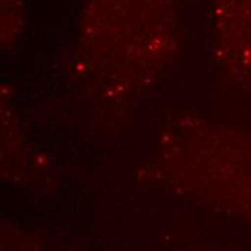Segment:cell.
Returning a JSON list of instances; mask_svg holds the SVG:
<instances>
[{
	"label": "cell",
	"mask_w": 251,
	"mask_h": 251,
	"mask_svg": "<svg viewBox=\"0 0 251 251\" xmlns=\"http://www.w3.org/2000/svg\"><path fill=\"white\" fill-rule=\"evenodd\" d=\"M212 16L221 70L251 90V0H212Z\"/></svg>",
	"instance_id": "obj_2"
},
{
	"label": "cell",
	"mask_w": 251,
	"mask_h": 251,
	"mask_svg": "<svg viewBox=\"0 0 251 251\" xmlns=\"http://www.w3.org/2000/svg\"><path fill=\"white\" fill-rule=\"evenodd\" d=\"M169 0H88L79 29L87 71L114 84H140L174 52Z\"/></svg>",
	"instance_id": "obj_1"
}]
</instances>
